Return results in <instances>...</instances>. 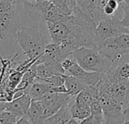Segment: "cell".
Listing matches in <instances>:
<instances>
[{"instance_id": "obj_1", "label": "cell", "mask_w": 129, "mask_h": 124, "mask_svg": "<svg viewBox=\"0 0 129 124\" xmlns=\"http://www.w3.org/2000/svg\"><path fill=\"white\" fill-rule=\"evenodd\" d=\"M15 38L30 61H36L45 52L48 43L46 37L34 27L20 26L16 32Z\"/></svg>"}, {"instance_id": "obj_2", "label": "cell", "mask_w": 129, "mask_h": 124, "mask_svg": "<svg viewBox=\"0 0 129 124\" xmlns=\"http://www.w3.org/2000/svg\"><path fill=\"white\" fill-rule=\"evenodd\" d=\"M72 56L83 69L101 73L109 71L113 61L104 55L98 47H81L73 52Z\"/></svg>"}, {"instance_id": "obj_3", "label": "cell", "mask_w": 129, "mask_h": 124, "mask_svg": "<svg viewBox=\"0 0 129 124\" xmlns=\"http://www.w3.org/2000/svg\"><path fill=\"white\" fill-rule=\"evenodd\" d=\"M27 14L36 20L57 22L66 19L68 15L63 14L59 8L51 1H27L23 3Z\"/></svg>"}, {"instance_id": "obj_4", "label": "cell", "mask_w": 129, "mask_h": 124, "mask_svg": "<svg viewBox=\"0 0 129 124\" xmlns=\"http://www.w3.org/2000/svg\"><path fill=\"white\" fill-rule=\"evenodd\" d=\"M73 98L67 92H54L49 90L41 99L34 102L39 108L44 121L48 117L54 114L63 105L70 103Z\"/></svg>"}, {"instance_id": "obj_5", "label": "cell", "mask_w": 129, "mask_h": 124, "mask_svg": "<svg viewBox=\"0 0 129 124\" xmlns=\"http://www.w3.org/2000/svg\"><path fill=\"white\" fill-rule=\"evenodd\" d=\"M98 48L113 62L129 54V33H122L103 41Z\"/></svg>"}, {"instance_id": "obj_6", "label": "cell", "mask_w": 129, "mask_h": 124, "mask_svg": "<svg viewBox=\"0 0 129 124\" xmlns=\"http://www.w3.org/2000/svg\"><path fill=\"white\" fill-rule=\"evenodd\" d=\"M95 33L101 43L111 37L122 33H129V27H124L121 20L114 15L106 16L100 20L95 29Z\"/></svg>"}, {"instance_id": "obj_7", "label": "cell", "mask_w": 129, "mask_h": 124, "mask_svg": "<svg viewBox=\"0 0 129 124\" xmlns=\"http://www.w3.org/2000/svg\"><path fill=\"white\" fill-rule=\"evenodd\" d=\"M20 17L17 8L0 14V38L6 40L15 37L17 29L20 27Z\"/></svg>"}, {"instance_id": "obj_8", "label": "cell", "mask_w": 129, "mask_h": 124, "mask_svg": "<svg viewBox=\"0 0 129 124\" xmlns=\"http://www.w3.org/2000/svg\"><path fill=\"white\" fill-rule=\"evenodd\" d=\"M31 102L32 99L29 95L28 94H23L17 98H13L10 102L0 101V108L2 111H11L21 117L26 114Z\"/></svg>"}, {"instance_id": "obj_9", "label": "cell", "mask_w": 129, "mask_h": 124, "mask_svg": "<svg viewBox=\"0 0 129 124\" xmlns=\"http://www.w3.org/2000/svg\"><path fill=\"white\" fill-rule=\"evenodd\" d=\"M76 60V59H75ZM67 72L75 77H76L79 81H81L85 86L93 85L98 83L104 76L105 73H101L98 72L88 71L83 69L79 65L76 61L69 67Z\"/></svg>"}, {"instance_id": "obj_10", "label": "cell", "mask_w": 129, "mask_h": 124, "mask_svg": "<svg viewBox=\"0 0 129 124\" xmlns=\"http://www.w3.org/2000/svg\"><path fill=\"white\" fill-rule=\"evenodd\" d=\"M68 15L65 20L57 22H46L51 41L55 43H60L65 41L70 33V27L68 22Z\"/></svg>"}, {"instance_id": "obj_11", "label": "cell", "mask_w": 129, "mask_h": 124, "mask_svg": "<svg viewBox=\"0 0 129 124\" xmlns=\"http://www.w3.org/2000/svg\"><path fill=\"white\" fill-rule=\"evenodd\" d=\"M99 87L100 81L96 84L85 86V88L76 96L75 102L79 105L90 106L94 102L98 100Z\"/></svg>"}, {"instance_id": "obj_12", "label": "cell", "mask_w": 129, "mask_h": 124, "mask_svg": "<svg viewBox=\"0 0 129 124\" xmlns=\"http://www.w3.org/2000/svg\"><path fill=\"white\" fill-rule=\"evenodd\" d=\"M70 102L68 104H66L61 108H60L54 114H53L52 116L45 119L43 121V123H68L69 120L72 118V115H71V112H70Z\"/></svg>"}, {"instance_id": "obj_13", "label": "cell", "mask_w": 129, "mask_h": 124, "mask_svg": "<svg viewBox=\"0 0 129 124\" xmlns=\"http://www.w3.org/2000/svg\"><path fill=\"white\" fill-rule=\"evenodd\" d=\"M51 86L47 83L35 80V82L30 86L28 95L31 98L32 101H37L42 98V96L51 89Z\"/></svg>"}, {"instance_id": "obj_14", "label": "cell", "mask_w": 129, "mask_h": 124, "mask_svg": "<svg viewBox=\"0 0 129 124\" xmlns=\"http://www.w3.org/2000/svg\"><path fill=\"white\" fill-rule=\"evenodd\" d=\"M65 82L64 86L67 88V93L73 97H76L82 89L85 88V84H83L81 81H79L76 77L72 75H64Z\"/></svg>"}, {"instance_id": "obj_15", "label": "cell", "mask_w": 129, "mask_h": 124, "mask_svg": "<svg viewBox=\"0 0 129 124\" xmlns=\"http://www.w3.org/2000/svg\"><path fill=\"white\" fill-rule=\"evenodd\" d=\"M70 112L72 117L82 121L91 114V109L90 106L79 105L75 102L73 105H70Z\"/></svg>"}, {"instance_id": "obj_16", "label": "cell", "mask_w": 129, "mask_h": 124, "mask_svg": "<svg viewBox=\"0 0 129 124\" xmlns=\"http://www.w3.org/2000/svg\"><path fill=\"white\" fill-rule=\"evenodd\" d=\"M64 15L73 14L76 7V0H51Z\"/></svg>"}, {"instance_id": "obj_17", "label": "cell", "mask_w": 129, "mask_h": 124, "mask_svg": "<svg viewBox=\"0 0 129 124\" xmlns=\"http://www.w3.org/2000/svg\"><path fill=\"white\" fill-rule=\"evenodd\" d=\"M64 75L65 74H55V75H53V76L45 78V79L36 78V80L42 81V82L47 83L48 85H49L51 87H57V86L64 85V82H65Z\"/></svg>"}, {"instance_id": "obj_18", "label": "cell", "mask_w": 129, "mask_h": 124, "mask_svg": "<svg viewBox=\"0 0 129 124\" xmlns=\"http://www.w3.org/2000/svg\"><path fill=\"white\" fill-rule=\"evenodd\" d=\"M20 118V117L11 111L5 110L0 111V124L17 123Z\"/></svg>"}, {"instance_id": "obj_19", "label": "cell", "mask_w": 129, "mask_h": 124, "mask_svg": "<svg viewBox=\"0 0 129 124\" xmlns=\"http://www.w3.org/2000/svg\"><path fill=\"white\" fill-rule=\"evenodd\" d=\"M114 76L117 79H129V63L122 62L113 70Z\"/></svg>"}, {"instance_id": "obj_20", "label": "cell", "mask_w": 129, "mask_h": 124, "mask_svg": "<svg viewBox=\"0 0 129 124\" xmlns=\"http://www.w3.org/2000/svg\"><path fill=\"white\" fill-rule=\"evenodd\" d=\"M82 124H103L104 123V114H90L87 118L83 120Z\"/></svg>"}, {"instance_id": "obj_21", "label": "cell", "mask_w": 129, "mask_h": 124, "mask_svg": "<svg viewBox=\"0 0 129 124\" xmlns=\"http://www.w3.org/2000/svg\"><path fill=\"white\" fill-rule=\"evenodd\" d=\"M16 5L12 0H0V14L17 8Z\"/></svg>"}, {"instance_id": "obj_22", "label": "cell", "mask_w": 129, "mask_h": 124, "mask_svg": "<svg viewBox=\"0 0 129 124\" xmlns=\"http://www.w3.org/2000/svg\"><path fill=\"white\" fill-rule=\"evenodd\" d=\"M124 11V17L121 20V23L126 27H129V1L119 4Z\"/></svg>"}, {"instance_id": "obj_23", "label": "cell", "mask_w": 129, "mask_h": 124, "mask_svg": "<svg viewBox=\"0 0 129 124\" xmlns=\"http://www.w3.org/2000/svg\"><path fill=\"white\" fill-rule=\"evenodd\" d=\"M91 3V0H76V8L80 11L86 14L88 6Z\"/></svg>"}, {"instance_id": "obj_24", "label": "cell", "mask_w": 129, "mask_h": 124, "mask_svg": "<svg viewBox=\"0 0 129 124\" xmlns=\"http://www.w3.org/2000/svg\"><path fill=\"white\" fill-rule=\"evenodd\" d=\"M91 109V114H103V109L101 108V105H100L98 101L94 102L90 105Z\"/></svg>"}, {"instance_id": "obj_25", "label": "cell", "mask_w": 129, "mask_h": 124, "mask_svg": "<svg viewBox=\"0 0 129 124\" xmlns=\"http://www.w3.org/2000/svg\"><path fill=\"white\" fill-rule=\"evenodd\" d=\"M104 14L107 15V16H112V15H114L115 14V12H116V10H114L113 8H112L111 7H110L108 5H105L104 8Z\"/></svg>"}, {"instance_id": "obj_26", "label": "cell", "mask_w": 129, "mask_h": 124, "mask_svg": "<svg viewBox=\"0 0 129 124\" xmlns=\"http://www.w3.org/2000/svg\"><path fill=\"white\" fill-rule=\"evenodd\" d=\"M123 114L125 117V123H129V102L128 104L123 108Z\"/></svg>"}, {"instance_id": "obj_27", "label": "cell", "mask_w": 129, "mask_h": 124, "mask_svg": "<svg viewBox=\"0 0 129 124\" xmlns=\"http://www.w3.org/2000/svg\"><path fill=\"white\" fill-rule=\"evenodd\" d=\"M107 5H108L110 7H111L112 8L116 11L119 6V2L117 0H107Z\"/></svg>"}, {"instance_id": "obj_28", "label": "cell", "mask_w": 129, "mask_h": 124, "mask_svg": "<svg viewBox=\"0 0 129 124\" xmlns=\"http://www.w3.org/2000/svg\"><path fill=\"white\" fill-rule=\"evenodd\" d=\"M17 123L19 124H22V123H31V122H30V120H29V119L28 118V117H27V115L26 114V115H24V116H23V117H21L20 119H19V120L17 121Z\"/></svg>"}, {"instance_id": "obj_29", "label": "cell", "mask_w": 129, "mask_h": 124, "mask_svg": "<svg viewBox=\"0 0 129 124\" xmlns=\"http://www.w3.org/2000/svg\"><path fill=\"white\" fill-rule=\"evenodd\" d=\"M81 123H82L81 120H78V119H76V118H74V117H72V118L69 120V122H68V123L70 124H79Z\"/></svg>"}, {"instance_id": "obj_30", "label": "cell", "mask_w": 129, "mask_h": 124, "mask_svg": "<svg viewBox=\"0 0 129 124\" xmlns=\"http://www.w3.org/2000/svg\"><path fill=\"white\" fill-rule=\"evenodd\" d=\"M15 4H20V3H23L27 1H32V0H12Z\"/></svg>"}, {"instance_id": "obj_31", "label": "cell", "mask_w": 129, "mask_h": 124, "mask_svg": "<svg viewBox=\"0 0 129 124\" xmlns=\"http://www.w3.org/2000/svg\"><path fill=\"white\" fill-rule=\"evenodd\" d=\"M119 2V4L121 3V2H128L129 0H117Z\"/></svg>"}, {"instance_id": "obj_32", "label": "cell", "mask_w": 129, "mask_h": 124, "mask_svg": "<svg viewBox=\"0 0 129 124\" xmlns=\"http://www.w3.org/2000/svg\"><path fill=\"white\" fill-rule=\"evenodd\" d=\"M36 1H46V0H36Z\"/></svg>"}, {"instance_id": "obj_33", "label": "cell", "mask_w": 129, "mask_h": 124, "mask_svg": "<svg viewBox=\"0 0 129 124\" xmlns=\"http://www.w3.org/2000/svg\"><path fill=\"white\" fill-rule=\"evenodd\" d=\"M2 111V109H1V108H0V111Z\"/></svg>"}, {"instance_id": "obj_34", "label": "cell", "mask_w": 129, "mask_h": 124, "mask_svg": "<svg viewBox=\"0 0 129 124\" xmlns=\"http://www.w3.org/2000/svg\"><path fill=\"white\" fill-rule=\"evenodd\" d=\"M0 39H1V38H0Z\"/></svg>"}]
</instances>
